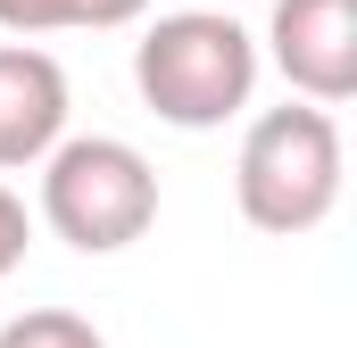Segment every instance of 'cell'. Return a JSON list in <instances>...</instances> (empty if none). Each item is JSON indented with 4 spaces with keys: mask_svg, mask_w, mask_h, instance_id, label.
<instances>
[{
    "mask_svg": "<svg viewBox=\"0 0 357 348\" xmlns=\"http://www.w3.org/2000/svg\"><path fill=\"white\" fill-rule=\"evenodd\" d=\"M133 91L150 100L158 125L216 133L258 91V33L233 8H216V0L175 8V17H150L142 42H133Z\"/></svg>",
    "mask_w": 357,
    "mask_h": 348,
    "instance_id": "1",
    "label": "cell"
},
{
    "mask_svg": "<svg viewBox=\"0 0 357 348\" xmlns=\"http://www.w3.org/2000/svg\"><path fill=\"white\" fill-rule=\"evenodd\" d=\"M341 125H333V108H316V100H282L266 108L250 133H241V158H233V199H241V216L274 232V241H299V232H316L333 207H341Z\"/></svg>",
    "mask_w": 357,
    "mask_h": 348,
    "instance_id": "2",
    "label": "cell"
},
{
    "mask_svg": "<svg viewBox=\"0 0 357 348\" xmlns=\"http://www.w3.org/2000/svg\"><path fill=\"white\" fill-rule=\"evenodd\" d=\"M42 224L84 258H116L158 224V174L116 133H59L42 158Z\"/></svg>",
    "mask_w": 357,
    "mask_h": 348,
    "instance_id": "3",
    "label": "cell"
},
{
    "mask_svg": "<svg viewBox=\"0 0 357 348\" xmlns=\"http://www.w3.org/2000/svg\"><path fill=\"white\" fill-rule=\"evenodd\" d=\"M266 58H274V75L299 100H316V108L357 100V0H274Z\"/></svg>",
    "mask_w": 357,
    "mask_h": 348,
    "instance_id": "4",
    "label": "cell"
},
{
    "mask_svg": "<svg viewBox=\"0 0 357 348\" xmlns=\"http://www.w3.org/2000/svg\"><path fill=\"white\" fill-rule=\"evenodd\" d=\"M59 133H67V67L25 33L0 42V174L42 166Z\"/></svg>",
    "mask_w": 357,
    "mask_h": 348,
    "instance_id": "5",
    "label": "cell"
},
{
    "mask_svg": "<svg viewBox=\"0 0 357 348\" xmlns=\"http://www.w3.org/2000/svg\"><path fill=\"white\" fill-rule=\"evenodd\" d=\"M142 17L150 0H0V33H116Z\"/></svg>",
    "mask_w": 357,
    "mask_h": 348,
    "instance_id": "6",
    "label": "cell"
},
{
    "mask_svg": "<svg viewBox=\"0 0 357 348\" xmlns=\"http://www.w3.org/2000/svg\"><path fill=\"white\" fill-rule=\"evenodd\" d=\"M0 348H108V340L67 307H25V315L0 324Z\"/></svg>",
    "mask_w": 357,
    "mask_h": 348,
    "instance_id": "7",
    "label": "cell"
},
{
    "mask_svg": "<svg viewBox=\"0 0 357 348\" xmlns=\"http://www.w3.org/2000/svg\"><path fill=\"white\" fill-rule=\"evenodd\" d=\"M25 241H33V216H25V199L0 182V282L25 265Z\"/></svg>",
    "mask_w": 357,
    "mask_h": 348,
    "instance_id": "8",
    "label": "cell"
},
{
    "mask_svg": "<svg viewBox=\"0 0 357 348\" xmlns=\"http://www.w3.org/2000/svg\"><path fill=\"white\" fill-rule=\"evenodd\" d=\"M216 8H233V0H216Z\"/></svg>",
    "mask_w": 357,
    "mask_h": 348,
    "instance_id": "9",
    "label": "cell"
}]
</instances>
